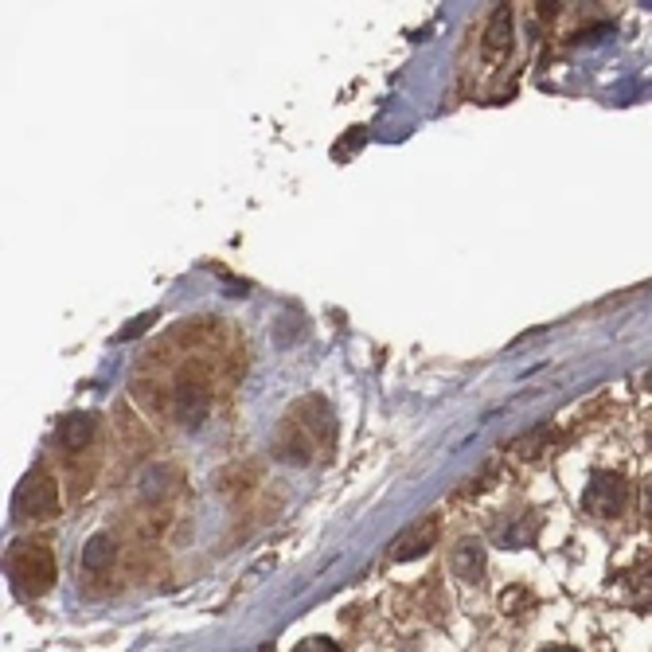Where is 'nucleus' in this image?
Here are the masks:
<instances>
[{
  "mask_svg": "<svg viewBox=\"0 0 652 652\" xmlns=\"http://www.w3.org/2000/svg\"><path fill=\"white\" fill-rule=\"evenodd\" d=\"M4 567H8V578L12 586L24 594V598H36V594H47L51 582H55V559H51V547L40 543V539H16L4 555Z\"/></svg>",
  "mask_w": 652,
  "mask_h": 652,
  "instance_id": "nucleus-1",
  "label": "nucleus"
},
{
  "mask_svg": "<svg viewBox=\"0 0 652 652\" xmlns=\"http://www.w3.org/2000/svg\"><path fill=\"white\" fill-rule=\"evenodd\" d=\"M12 508H16L20 520H47V516H55V508H59V489H55L51 469H43V465L40 469H32V473L24 477V485L16 489Z\"/></svg>",
  "mask_w": 652,
  "mask_h": 652,
  "instance_id": "nucleus-2",
  "label": "nucleus"
},
{
  "mask_svg": "<svg viewBox=\"0 0 652 652\" xmlns=\"http://www.w3.org/2000/svg\"><path fill=\"white\" fill-rule=\"evenodd\" d=\"M582 508L594 512V516H602V520L621 516V512L629 508V481L617 477V473H598V477H590V485L582 492Z\"/></svg>",
  "mask_w": 652,
  "mask_h": 652,
  "instance_id": "nucleus-3",
  "label": "nucleus"
},
{
  "mask_svg": "<svg viewBox=\"0 0 652 652\" xmlns=\"http://www.w3.org/2000/svg\"><path fill=\"white\" fill-rule=\"evenodd\" d=\"M438 531H442V516H426V520H418L414 528H407L395 543H391V559H395V563L422 559V555L438 543Z\"/></svg>",
  "mask_w": 652,
  "mask_h": 652,
  "instance_id": "nucleus-4",
  "label": "nucleus"
},
{
  "mask_svg": "<svg viewBox=\"0 0 652 652\" xmlns=\"http://www.w3.org/2000/svg\"><path fill=\"white\" fill-rule=\"evenodd\" d=\"M172 407H176V414H180V422L200 426L207 407H211V391H207L200 379H184V383H176V399H172Z\"/></svg>",
  "mask_w": 652,
  "mask_h": 652,
  "instance_id": "nucleus-5",
  "label": "nucleus"
},
{
  "mask_svg": "<svg viewBox=\"0 0 652 652\" xmlns=\"http://www.w3.org/2000/svg\"><path fill=\"white\" fill-rule=\"evenodd\" d=\"M94 430H98V422H94V414H67L63 422H59V430H55V438H59V446L63 449H86L94 442Z\"/></svg>",
  "mask_w": 652,
  "mask_h": 652,
  "instance_id": "nucleus-6",
  "label": "nucleus"
},
{
  "mask_svg": "<svg viewBox=\"0 0 652 652\" xmlns=\"http://www.w3.org/2000/svg\"><path fill=\"white\" fill-rule=\"evenodd\" d=\"M449 567L457 571V578L477 582V578L485 574V547H481L477 539H461V543L453 547V555H449Z\"/></svg>",
  "mask_w": 652,
  "mask_h": 652,
  "instance_id": "nucleus-7",
  "label": "nucleus"
},
{
  "mask_svg": "<svg viewBox=\"0 0 652 652\" xmlns=\"http://www.w3.org/2000/svg\"><path fill=\"white\" fill-rule=\"evenodd\" d=\"M508 36H512V8H496V16H492L489 24V36H485L489 51H500L508 43Z\"/></svg>",
  "mask_w": 652,
  "mask_h": 652,
  "instance_id": "nucleus-8",
  "label": "nucleus"
},
{
  "mask_svg": "<svg viewBox=\"0 0 652 652\" xmlns=\"http://www.w3.org/2000/svg\"><path fill=\"white\" fill-rule=\"evenodd\" d=\"M114 559V539H106V535H94L90 543H86V555H82V563L86 567H98V563H110Z\"/></svg>",
  "mask_w": 652,
  "mask_h": 652,
  "instance_id": "nucleus-9",
  "label": "nucleus"
},
{
  "mask_svg": "<svg viewBox=\"0 0 652 652\" xmlns=\"http://www.w3.org/2000/svg\"><path fill=\"white\" fill-rule=\"evenodd\" d=\"M293 652H340V645H336V641H328V637H305V641H301Z\"/></svg>",
  "mask_w": 652,
  "mask_h": 652,
  "instance_id": "nucleus-10",
  "label": "nucleus"
},
{
  "mask_svg": "<svg viewBox=\"0 0 652 652\" xmlns=\"http://www.w3.org/2000/svg\"><path fill=\"white\" fill-rule=\"evenodd\" d=\"M641 504H645V516H649V524H652V481L645 485V496H641Z\"/></svg>",
  "mask_w": 652,
  "mask_h": 652,
  "instance_id": "nucleus-11",
  "label": "nucleus"
},
{
  "mask_svg": "<svg viewBox=\"0 0 652 652\" xmlns=\"http://www.w3.org/2000/svg\"><path fill=\"white\" fill-rule=\"evenodd\" d=\"M539 652H578V649H571V645H547V649H539Z\"/></svg>",
  "mask_w": 652,
  "mask_h": 652,
  "instance_id": "nucleus-12",
  "label": "nucleus"
}]
</instances>
